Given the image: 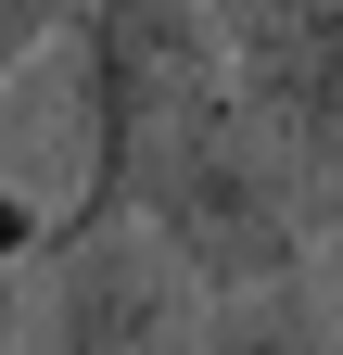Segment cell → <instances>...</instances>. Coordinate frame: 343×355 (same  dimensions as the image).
Wrapping results in <instances>:
<instances>
[{
  "mask_svg": "<svg viewBox=\"0 0 343 355\" xmlns=\"http://www.w3.org/2000/svg\"><path fill=\"white\" fill-rule=\"evenodd\" d=\"M127 216L191 266L203 304H242V292H280V279H306V266H318V216H331V191H318V178L217 89V102H203L178 140L140 165Z\"/></svg>",
  "mask_w": 343,
  "mask_h": 355,
  "instance_id": "obj_1",
  "label": "cell"
},
{
  "mask_svg": "<svg viewBox=\"0 0 343 355\" xmlns=\"http://www.w3.org/2000/svg\"><path fill=\"white\" fill-rule=\"evenodd\" d=\"M76 64H90V178H76V203L51 216V229H26V254H64L90 229H127L140 165L229 89V26H217V0H90Z\"/></svg>",
  "mask_w": 343,
  "mask_h": 355,
  "instance_id": "obj_2",
  "label": "cell"
},
{
  "mask_svg": "<svg viewBox=\"0 0 343 355\" xmlns=\"http://www.w3.org/2000/svg\"><path fill=\"white\" fill-rule=\"evenodd\" d=\"M26 229H38V216L0 203V355H13V330H26V304H13V254H26Z\"/></svg>",
  "mask_w": 343,
  "mask_h": 355,
  "instance_id": "obj_7",
  "label": "cell"
},
{
  "mask_svg": "<svg viewBox=\"0 0 343 355\" xmlns=\"http://www.w3.org/2000/svg\"><path fill=\"white\" fill-rule=\"evenodd\" d=\"M203 355H331V304L306 279H280V292H242L203 318Z\"/></svg>",
  "mask_w": 343,
  "mask_h": 355,
  "instance_id": "obj_5",
  "label": "cell"
},
{
  "mask_svg": "<svg viewBox=\"0 0 343 355\" xmlns=\"http://www.w3.org/2000/svg\"><path fill=\"white\" fill-rule=\"evenodd\" d=\"M203 318L217 304L140 216L51 254V355H203Z\"/></svg>",
  "mask_w": 343,
  "mask_h": 355,
  "instance_id": "obj_4",
  "label": "cell"
},
{
  "mask_svg": "<svg viewBox=\"0 0 343 355\" xmlns=\"http://www.w3.org/2000/svg\"><path fill=\"white\" fill-rule=\"evenodd\" d=\"M76 26H90V0H0V89L51 51V38H76Z\"/></svg>",
  "mask_w": 343,
  "mask_h": 355,
  "instance_id": "obj_6",
  "label": "cell"
},
{
  "mask_svg": "<svg viewBox=\"0 0 343 355\" xmlns=\"http://www.w3.org/2000/svg\"><path fill=\"white\" fill-rule=\"evenodd\" d=\"M217 13H229V0H217Z\"/></svg>",
  "mask_w": 343,
  "mask_h": 355,
  "instance_id": "obj_8",
  "label": "cell"
},
{
  "mask_svg": "<svg viewBox=\"0 0 343 355\" xmlns=\"http://www.w3.org/2000/svg\"><path fill=\"white\" fill-rule=\"evenodd\" d=\"M229 102L343 203V0H229Z\"/></svg>",
  "mask_w": 343,
  "mask_h": 355,
  "instance_id": "obj_3",
  "label": "cell"
}]
</instances>
